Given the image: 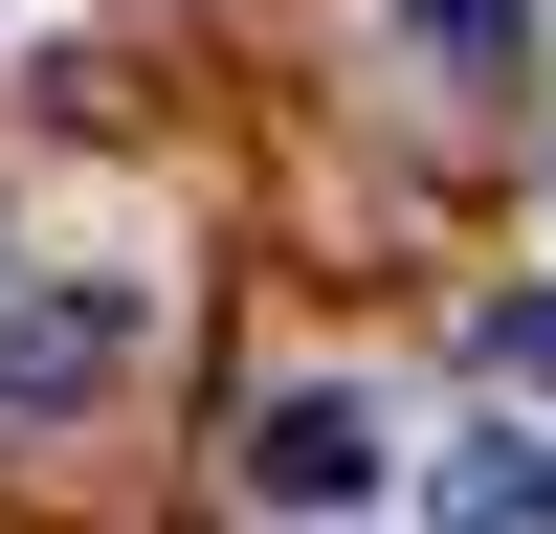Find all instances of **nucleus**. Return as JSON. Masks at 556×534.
Returning a JSON list of instances; mask_svg holds the SVG:
<instances>
[{"label":"nucleus","mask_w":556,"mask_h":534,"mask_svg":"<svg viewBox=\"0 0 556 534\" xmlns=\"http://www.w3.org/2000/svg\"><path fill=\"white\" fill-rule=\"evenodd\" d=\"M401 44H445V67H513V44H534V0H401Z\"/></svg>","instance_id":"nucleus-4"},{"label":"nucleus","mask_w":556,"mask_h":534,"mask_svg":"<svg viewBox=\"0 0 556 534\" xmlns=\"http://www.w3.org/2000/svg\"><path fill=\"white\" fill-rule=\"evenodd\" d=\"M424 534H556V445H445V468H424Z\"/></svg>","instance_id":"nucleus-3"},{"label":"nucleus","mask_w":556,"mask_h":534,"mask_svg":"<svg viewBox=\"0 0 556 534\" xmlns=\"http://www.w3.org/2000/svg\"><path fill=\"white\" fill-rule=\"evenodd\" d=\"M134 356H156V290L134 267H0V445H67Z\"/></svg>","instance_id":"nucleus-1"},{"label":"nucleus","mask_w":556,"mask_h":534,"mask_svg":"<svg viewBox=\"0 0 556 534\" xmlns=\"http://www.w3.org/2000/svg\"><path fill=\"white\" fill-rule=\"evenodd\" d=\"M245 490H267V512H356V490H379V400H356V379H290L245 423Z\"/></svg>","instance_id":"nucleus-2"},{"label":"nucleus","mask_w":556,"mask_h":534,"mask_svg":"<svg viewBox=\"0 0 556 534\" xmlns=\"http://www.w3.org/2000/svg\"><path fill=\"white\" fill-rule=\"evenodd\" d=\"M490 379H513V400H556V290H513V312H490Z\"/></svg>","instance_id":"nucleus-5"}]
</instances>
